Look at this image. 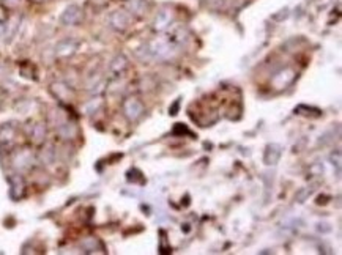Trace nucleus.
<instances>
[{"label":"nucleus","mask_w":342,"mask_h":255,"mask_svg":"<svg viewBox=\"0 0 342 255\" xmlns=\"http://www.w3.org/2000/svg\"><path fill=\"white\" fill-rule=\"evenodd\" d=\"M2 28H4V27H2V24H0V33H2Z\"/></svg>","instance_id":"obj_3"},{"label":"nucleus","mask_w":342,"mask_h":255,"mask_svg":"<svg viewBox=\"0 0 342 255\" xmlns=\"http://www.w3.org/2000/svg\"><path fill=\"white\" fill-rule=\"evenodd\" d=\"M82 18V13L78 7H69L65 10V13L62 14V22L65 25H74L81 21Z\"/></svg>","instance_id":"obj_1"},{"label":"nucleus","mask_w":342,"mask_h":255,"mask_svg":"<svg viewBox=\"0 0 342 255\" xmlns=\"http://www.w3.org/2000/svg\"><path fill=\"white\" fill-rule=\"evenodd\" d=\"M18 2H19V0H4V4L7 7H14V5H18Z\"/></svg>","instance_id":"obj_2"}]
</instances>
